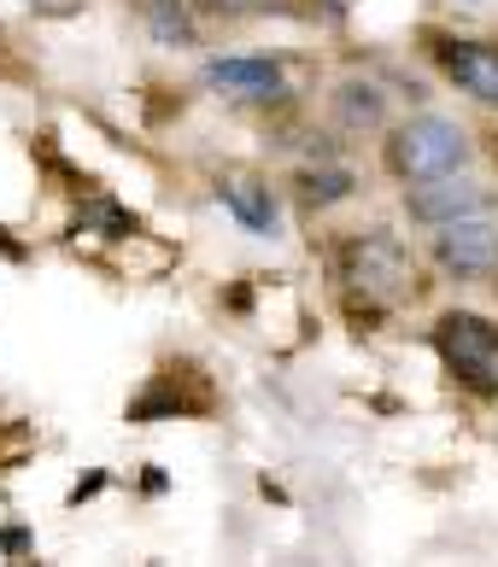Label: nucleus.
Returning a JSON list of instances; mask_svg holds the SVG:
<instances>
[{
  "label": "nucleus",
  "mask_w": 498,
  "mask_h": 567,
  "mask_svg": "<svg viewBox=\"0 0 498 567\" xmlns=\"http://www.w3.org/2000/svg\"><path fill=\"white\" fill-rule=\"evenodd\" d=\"M469 164V135L451 117H410L387 135V171L399 182H440Z\"/></svg>",
  "instance_id": "1"
},
{
  "label": "nucleus",
  "mask_w": 498,
  "mask_h": 567,
  "mask_svg": "<svg viewBox=\"0 0 498 567\" xmlns=\"http://www.w3.org/2000/svg\"><path fill=\"white\" fill-rule=\"evenodd\" d=\"M341 276L364 292L369 305H399L417 269H410V251L387 235V228H369V235H352L341 251Z\"/></svg>",
  "instance_id": "2"
},
{
  "label": "nucleus",
  "mask_w": 498,
  "mask_h": 567,
  "mask_svg": "<svg viewBox=\"0 0 498 567\" xmlns=\"http://www.w3.org/2000/svg\"><path fill=\"white\" fill-rule=\"evenodd\" d=\"M434 351L446 357V369L458 374L464 386L492 392L498 398V328L475 310H446L434 322Z\"/></svg>",
  "instance_id": "3"
},
{
  "label": "nucleus",
  "mask_w": 498,
  "mask_h": 567,
  "mask_svg": "<svg viewBox=\"0 0 498 567\" xmlns=\"http://www.w3.org/2000/svg\"><path fill=\"white\" fill-rule=\"evenodd\" d=\"M410 205V217L417 223H434V228H446V223H469V217H487L492 212V194L481 182H464V176H440V182H423L417 194L405 199Z\"/></svg>",
  "instance_id": "4"
},
{
  "label": "nucleus",
  "mask_w": 498,
  "mask_h": 567,
  "mask_svg": "<svg viewBox=\"0 0 498 567\" xmlns=\"http://www.w3.org/2000/svg\"><path fill=\"white\" fill-rule=\"evenodd\" d=\"M434 258L451 276H487L498 269V228L487 217H469V223H446V235L434 240Z\"/></svg>",
  "instance_id": "5"
},
{
  "label": "nucleus",
  "mask_w": 498,
  "mask_h": 567,
  "mask_svg": "<svg viewBox=\"0 0 498 567\" xmlns=\"http://www.w3.org/2000/svg\"><path fill=\"white\" fill-rule=\"evenodd\" d=\"M205 89L235 94V100H282L287 76L276 59H212L205 65Z\"/></svg>",
  "instance_id": "6"
},
{
  "label": "nucleus",
  "mask_w": 498,
  "mask_h": 567,
  "mask_svg": "<svg viewBox=\"0 0 498 567\" xmlns=\"http://www.w3.org/2000/svg\"><path fill=\"white\" fill-rule=\"evenodd\" d=\"M440 65L464 94H475L481 106H498V48L492 41H446Z\"/></svg>",
  "instance_id": "7"
},
{
  "label": "nucleus",
  "mask_w": 498,
  "mask_h": 567,
  "mask_svg": "<svg viewBox=\"0 0 498 567\" xmlns=\"http://www.w3.org/2000/svg\"><path fill=\"white\" fill-rule=\"evenodd\" d=\"M217 199L230 205V217L241 228H253V235H276V199H270V187L253 182V176H223L217 182Z\"/></svg>",
  "instance_id": "8"
},
{
  "label": "nucleus",
  "mask_w": 498,
  "mask_h": 567,
  "mask_svg": "<svg viewBox=\"0 0 498 567\" xmlns=\"http://www.w3.org/2000/svg\"><path fill=\"white\" fill-rule=\"evenodd\" d=\"M335 112H341L346 130H382L387 100H382V89H369V82H346V89L335 94Z\"/></svg>",
  "instance_id": "9"
},
{
  "label": "nucleus",
  "mask_w": 498,
  "mask_h": 567,
  "mask_svg": "<svg viewBox=\"0 0 498 567\" xmlns=\"http://www.w3.org/2000/svg\"><path fill=\"white\" fill-rule=\"evenodd\" d=\"M141 12H148V30L164 48H194V18L182 0H141Z\"/></svg>",
  "instance_id": "10"
},
{
  "label": "nucleus",
  "mask_w": 498,
  "mask_h": 567,
  "mask_svg": "<svg viewBox=\"0 0 498 567\" xmlns=\"http://www.w3.org/2000/svg\"><path fill=\"white\" fill-rule=\"evenodd\" d=\"M352 194V176L346 171H317V176H305V199L311 205H335Z\"/></svg>",
  "instance_id": "11"
},
{
  "label": "nucleus",
  "mask_w": 498,
  "mask_h": 567,
  "mask_svg": "<svg viewBox=\"0 0 498 567\" xmlns=\"http://www.w3.org/2000/svg\"><path fill=\"white\" fill-rule=\"evenodd\" d=\"M212 12H270V7H282V0H205Z\"/></svg>",
  "instance_id": "12"
}]
</instances>
